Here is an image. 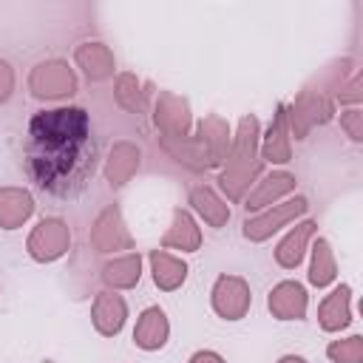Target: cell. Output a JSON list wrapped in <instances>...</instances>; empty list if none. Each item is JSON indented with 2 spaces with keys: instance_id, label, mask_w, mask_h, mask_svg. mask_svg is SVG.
<instances>
[{
  "instance_id": "cell-1",
  "label": "cell",
  "mask_w": 363,
  "mask_h": 363,
  "mask_svg": "<svg viewBox=\"0 0 363 363\" xmlns=\"http://www.w3.org/2000/svg\"><path fill=\"white\" fill-rule=\"evenodd\" d=\"M28 176L51 196H74L94 170L91 119L82 108L43 111L28 125Z\"/></svg>"
},
{
  "instance_id": "cell-2",
  "label": "cell",
  "mask_w": 363,
  "mask_h": 363,
  "mask_svg": "<svg viewBox=\"0 0 363 363\" xmlns=\"http://www.w3.org/2000/svg\"><path fill=\"white\" fill-rule=\"evenodd\" d=\"M213 306H216L218 315H224L230 320L241 318L247 312V306H250V289H247V284L241 278H227V275L218 278V284L213 289Z\"/></svg>"
},
{
  "instance_id": "cell-3",
  "label": "cell",
  "mask_w": 363,
  "mask_h": 363,
  "mask_svg": "<svg viewBox=\"0 0 363 363\" xmlns=\"http://www.w3.org/2000/svg\"><path fill=\"white\" fill-rule=\"evenodd\" d=\"M28 247H31V255L40 258V261H51V258L62 255L65 247H68V230H65V224H62L60 218L43 221V224L34 230Z\"/></svg>"
},
{
  "instance_id": "cell-4",
  "label": "cell",
  "mask_w": 363,
  "mask_h": 363,
  "mask_svg": "<svg viewBox=\"0 0 363 363\" xmlns=\"http://www.w3.org/2000/svg\"><path fill=\"white\" fill-rule=\"evenodd\" d=\"M31 88L37 96H62L74 91V77L62 62H48L31 74Z\"/></svg>"
},
{
  "instance_id": "cell-5",
  "label": "cell",
  "mask_w": 363,
  "mask_h": 363,
  "mask_svg": "<svg viewBox=\"0 0 363 363\" xmlns=\"http://www.w3.org/2000/svg\"><path fill=\"white\" fill-rule=\"evenodd\" d=\"M269 309L281 318V320H295L303 318L306 312V292L301 284L295 281H284L269 292Z\"/></svg>"
},
{
  "instance_id": "cell-6",
  "label": "cell",
  "mask_w": 363,
  "mask_h": 363,
  "mask_svg": "<svg viewBox=\"0 0 363 363\" xmlns=\"http://www.w3.org/2000/svg\"><path fill=\"white\" fill-rule=\"evenodd\" d=\"M303 210H306V199H295V201H289V204H281V207H275L272 213L258 216L255 221H247L244 235L252 238V241H261V238H267L272 230H278L284 221H289L292 216H298V213H303Z\"/></svg>"
},
{
  "instance_id": "cell-7",
  "label": "cell",
  "mask_w": 363,
  "mask_h": 363,
  "mask_svg": "<svg viewBox=\"0 0 363 363\" xmlns=\"http://www.w3.org/2000/svg\"><path fill=\"white\" fill-rule=\"evenodd\" d=\"M133 340L136 346L142 349H159L164 340H167V320H164V312L150 306L142 312L139 323H136V332H133Z\"/></svg>"
},
{
  "instance_id": "cell-8",
  "label": "cell",
  "mask_w": 363,
  "mask_h": 363,
  "mask_svg": "<svg viewBox=\"0 0 363 363\" xmlns=\"http://www.w3.org/2000/svg\"><path fill=\"white\" fill-rule=\"evenodd\" d=\"M94 323L102 335H116L125 323V301L119 295L102 292L94 303Z\"/></svg>"
},
{
  "instance_id": "cell-9",
  "label": "cell",
  "mask_w": 363,
  "mask_h": 363,
  "mask_svg": "<svg viewBox=\"0 0 363 363\" xmlns=\"http://www.w3.org/2000/svg\"><path fill=\"white\" fill-rule=\"evenodd\" d=\"M349 295H352V289L349 286H337L323 303H320V326L326 329V332H335V329H343L346 323H349Z\"/></svg>"
},
{
  "instance_id": "cell-10",
  "label": "cell",
  "mask_w": 363,
  "mask_h": 363,
  "mask_svg": "<svg viewBox=\"0 0 363 363\" xmlns=\"http://www.w3.org/2000/svg\"><path fill=\"white\" fill-rule=\"evenodd\" d=\"M312 230H315V224H312V221H303V224H298V227L281 241V247H278V252H275V258H278L281 267H298V261L303 258V247H306V238L312 235Z\"/></svg>"
},
{
  "instance_id": "cell-11",
  "label": "cell",
  "mask_w": 363,
  "mask_h": 363,
  "mask_svg": "<svg viewBox=\"0 0 363 363\" xmlns=\"http://www.w3.org/2000/svg\"><path fill=\"white\" fill-rule=\"evenodd\" d=\"M31 213V199L20 190H3L0 193V224L3 227H17L20 221H26Z\"/></svg>"
},
{
  "instance_id": "cell-12",
  "label": "cell",
  "mask_w": 363,
  "mask_h": 363,
  "mask_svg": "<svg viewBox=\"0 0 363 363\" xmlns=\"http://www.w3.org/2000/svg\"><path fill=\"white\" fill-rule=\"evenodd\" d=\"M150 261H153V278H156V284L162 289L179 286L184 281V275H187V267L182 261H176L173 255H167V252H153Z\"/></svg>"
},
{
  "instance_id": "cell-13",
  "label": "cell",
  "mask_w": 363,
  "mask_h": 363,
  "mask_svg": "<svg viewBox=\"0 0 363 363\" xmlns=\"http://www.w3.org/2000/svg\"><path fill=\"white\" fill-rule=\"evenodd\" d=\"M77 60H79V65L88 71V77H94V79L108 77L111 68H113V60H111L108 48L99 45V43H88V45H82V48L77 51Z\"/></svg>"
},
{
  "instance_id": "cell-14",
  "label": "cell",
  "mask_w": 363,
  "mask_h": 363,
  "mask_svg": "<svg viewBox=\"0 0 363 363\" xmlns=\"http://www.w3.org/2000/svg\"><path fill=\"white\" fill-rule=\"evenodd\" d=\"M309 281L315 286H326L329 281H335V258H332V250L323 238L315 241L312 247V269H309Z\"/></svg>"
},
{
  "instance_id": "cell-15",
  "label": "cell",
  "mask_w": 363,
  "mask_h": 363,
  "mask_svg": "<svg viewBox=\"0 0 363 363\" xmlns=\"http://www.w3.org/2000/svg\"><path fill=\"white\" fill-rule=\"evenodd\" d=\"M164 244H176L182 250H196L199 247V230L193 224V218L182 210H176L173 216V230L164 235Z\"/></svg>"
},
{
  "instance_id": "cell-16",
  "label": "cell",
  "mask_w": 363,
  "mask_h": 363,
  "mask_svg": "<svg viewBox=\"0 0 363 363\" xmlns=\"http://www.w3.org/2000/svg\"><path fill=\"white\" fill-rule=\"evenodd\" d=\"M105 281L113 286H133L139 281V255L119 258L105 267Z\"/></svg>"
},
{
  "instance_id": "cell-17",
  "label": "cell",
  "mask_w": 363,
  "mask_h": 363,
  "mask_svg": "<svg viewBox=\"0 0 363 363\" xmlns=\"http://www.w3.org/2000/svg\"><path fill=\"white\" fill-rule=\"evenodd\" d=\"M193 204H196V210L213 224V227H218V224H224L227 221V216H230V210H227V204H221L210 190H193Z\"/></svg>"
},
{
  "instance_id": "cell-18",
  "label": "cell",
  "mask_w": 363,
  "mask_h": 363,
  "mask_svg": "<svg viewBox=\"0 0 363 363\" xmlns=\"http://www.w3.org/2000/svg\"><path fill=\"white\" fill-rule=\"evenodd\" d=\"M286 190H292V176H286V173L269 176V179L261 184V190L247 201V210H255V207H261L267 199H275V196H281V193H286Z\"/></svg>"
},
{
  "instance_id": "cell-19",
  "label": "cell",
  "mask_w": 363,
  "mask_h": 363,
  "mask_svg": "<svg viewBox=\"0 0 363 363\" xmlns=\"http://www.w3.org/2000/svg\"><path fill=\"white\" fill-rule=\"evenodd\" d=\"M329 357L335 363H360L363 360V337L360 335H352L346 340H335L329 346Z\"/></svg>"
},
{
  "instance_id": "cell-20",
  "label": "cell",
  "mask_w": 363,
  "mask_h": 363,
  "mask_svg": "<svg viewBox=\"0 0 363 363\" xmlns=\"http://www.w3.org/2000/svg\"><path fill=\"white\" fill-rule=\"evenodd\" d=\"M267 159H269V162H286V159H289V147H286V136H284V116H278L275 128L269 130V139H267Z\"/></svg>"
},
{
  "instance_id": "cell-21",
  "label": "cell",
  "mask_w": 363,
  "mask_h": 363,
  "mask_svg": "<svg viewBox=\"0 0 363 363\" xmlns=\"http://www.w3.org/2000/svg\"><path fill=\"white\" fill-rule=\"evenodd\" d=\"M340 125L349 130V136H352L354 142H360V111H346V113L340 116Z\"/></svg>"
},
{
  "instance_id": "cell-22",
  "label": "cell",
  "mask_w": 363,
  "mask_h": 363,
  "mask_svg": "<svg viewBox=\"0 0 363 363\" xmlns=\"http://www.w3.org/2000/svg\"><path fill=\"white\" fill-rule=\"evenodd\" d=\"M190 363H224V360L216 352H199V354L190 357Z\"/></svg>"
},
{
  "instance_id": "cell-23",
  "label": "cell",
  "mask_w": 363,
  "mask_h": 363,
  "mask_svg": "<svg viewBox=\"0 0 363 363\" xmlns=\"http://www.w3.org/2000/svg\"><path fill=\"white\" fill-rule=\"evenodd\" d=\"M281 363H306V360H303V357H292V354H289V357H284Z\"/></svg>"
}]
</instances>
